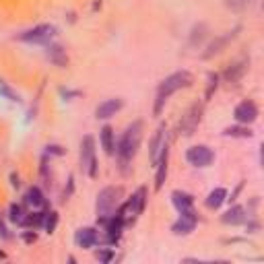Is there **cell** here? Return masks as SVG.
Here are the masks:
<instances>
[{"label": "cell", "instance_id": "20", "mask_svg": "<svg viewBox=\"0 0 264 264\" xmlns=\"http://www.w3.org/2000/svg\"><path fill=\"white\" fill-rule=\"evenodd\" d=\"M221 221H223L225 225H241V223H245V208L239 206V204L231 206V208L221 217Z\"/></svg>", "mask_w": 264, "mask_h": 264}, {"label": "cell", "instance_id": "24", "mask_svg": "<svg viewBox=\"0 0 264 264\" xmlns=\"http://www.w3.org/2000/svg\"><path fill=\"white\" fill-rule=\"evenodd\" d=\"M25 217H27V210H25L23 204H11V208H9V219H11L13 223L23 225Z\"/></svg>", "mask_w": 264, "mask_h": 264}, {"label": "cell", "instance_id": "12", "mask_svg": "<svg viewBox=\"0 0 264 264\" xmlns=\"http://www.w3.org/2000/svg\"><path fill=\"white\" fill-rule=\"evenodd\" d=\"M75 243L83 250H89V248H93V245L101 243V237H99L97 229H93V227H83V229H79L75 233Z\"/></svg>", "mask_w": 264, "mask_h": 264}, {"label": "cell", "instance_id": "31", "mask_svg": "<svg viewBox=\"0 0 264 264\" xmlns=\"http://www.w3.org/2000/svg\"><path fill=\"white\" fill-rule=\"evenodd\" d=\"M13 186L19 188V175H15V173H13Z\"/></svg>", "mask_w": 264, "mask_h": 264}, {"label": "cell", "instance_id": "13", "mask_svg": "<svg viewBox=\"0 0 264 264\" xmlns=\"http://www.w3.org/2000/svg\"><path fill=\"white\" fill-rule=\"evenodd\" d=\"M122 108H124V101H122L120 97H114V99H105L97 105V110H95V116L99 120H108L112 116H116Z\"/></svg>", "mask_w": 264, "mask_h": 264}, {"label": "cell", "instance_id": "23", "mask_svg": "<svg viewBox=\"0 0 264 264\" xmlns=\"http://www.w3.org/2000/svg\"><path fill=\"white\" fill-rule=\"evenodd\" d=\"M42 227H44L46 233H54L56 231V227H58V213H56V210H44Z\"/></svg>", "mask_w": 264, "mask_h": 264}, {"label": "cell", "instance_id": "17", "mask_svg": "<svg viewBox=\"0 0 264 264\" xmlns=\"http://www.w3.org/2000/svg\"><path fill=\"white\" fill-rule=\"evenodd\" d=\"M171 202L175 208H178V213H184V210H192L194 198H192V194H188V192L175 190V192H171Z\"/></svg>", "mask_w": 264, "mask_h": 264}, {"label": "cell", "instance_id": "15", "mask_svg": "<svg viewBox=\"0 0 264 264\" xmlns=\"http://www.w3.org/2000/svg\"><path fill=\"white\" fill-rule=\"evenodd\" d=\"M25 204L33 210H48V198L44 196V192L38 186H31L25 192Z\"/></svg>", "mask_w": 264, "mask_h": 264}, {"label": "cell", "instance_id": "4", "mask_svg": "<svg viewBox=\"0 0 264 264\" xmlns=\"http://www.w3.org/2000/svg\"><path fill=\"white\" fill-rule=\"evenodd\" d=\"M145 206H147V188H138L132 194V198H128L122 206H118L116 215H120L124 223H134L143 215Z\"/></svg>", "mask_w": 264, "mask_h": 264}, {"label": "cell", "instance_id": "25", "mask_svg": "<svg viewBox=\"0 0 264 264\" xmlns=\"http://www.w3.org/2000/svg\"><path fill=\"white\" fill-rule=\"evenodd\" d=\"M254 132L245 126V124H239V126H229L225 128V136H233V138H250Z\"/></svg>", "mask_w": 264, "mask_h": 264}, {"label": "cell", "instance_id": "8", "mask_svg": "<svg viewBox=\"0 0 264 264\" xmlns=\"http://www.w3.org/2000/svg\"><path fill=\"white\" fill-rule=\"evenodd\" d=\"M54 33H56V29L52 27V25H38V27H33L29 31L21 33L19 40L27 42V44H50L52 38H54Z\"/></svg>", "mask_w": 264, "mask_h": 264}, {"label": "cell", "instance_id": "11", "mask_svg": "<svg viewBox=\"0 0 264 264\" xmlns=\"http://www.w3.org/2000/svg\"><path fill=\"white\" fill-rule=\"evenodd\" d=\"M167 147H169V143H167V130H165V126H161L159 130L155 132V136L151 138V145H149V159H151L153 165L159 161L161 153H163Z\"/></svg>", "mask_w": 264, "mask_h": 264}, {"label": "cell", "instance_id": "28", "mask_svg": "<svg viewBox=\"0 0 264 264\" xmlns=\"http://www.w3.org/2000/svg\"><path fill=\"white\" fill-rule=\"evenodd\" d=\"M250 3L252 0H227V7L233 9V11H243Z\"/></svg>", "mask_w": 264, "mask_h": 264}, {"label": "cell", "instance_id": "1", "mask_svg": "<svg viewBox=\"0 0 264 264\" xmlns=\"http://www.w3.org/2000/svg\"><path fill=\"white\" fill-rule=\"evenodd\" d=\"M140 140H143V122L136 120L126 128V132L122 134L120 143L116 147V155H118V167L120 171L128 175L130 173V163L134 159V155L140 147Z\"/></svg>", "mask_w": 264, "mask_h": 264}, {"label": "cell", "instance_id": "14", "mask_svg": "<svg viewBox=\"0 0 264 264\" xmlns=\"http://www.w3.org/2000/svg\"><path fill=\"white\" fill-rule=\"evenodd\" d=\"M237 31H239V27H237V29H233V31H229V33H225V35H221V38H217L213 44H208L206 52H202V58H204V60H208V58L217 56L219 52H223V50H225V46L229 44V42L235 38V35H237Z\"/></svg>", "mask_w": 264, "mask_h": 264}, {"label": "cell", "instance_id": "7", "mask_svg": "<svg viewBox=\"0 0 264 264\" xmlns=\"http://www.w3.org/2000/svg\"><path fill=\"white\" fill-rule=\"evenodd\" d=\"M186 161H188L192 167H208L210 163L215 161V153L210 151L208 147H204V145L190 147V149L186 151Z\"/></svg>", "mask_w": 264, "mask_h": 264}, {"label": "cell", "instance_id": "5", "mask_svg": "<svg viewBox=\"0 0 264 264\" xmlns=\"http://www.w3.org/2000/svg\"><path fill=\"white\" fill-rule=\"evenodd\" d=\"M81 169L95 178L97 175V159H95V140L91 134H85L81 140Z\"/></svg>", "mask_w": 264, "mask_h": 264}, {"label": "cell", "instance_id": "32", "mask_svg": "<svg viewBox=\"0 0 264 264\" xmlns=\"http://www.w3.org/2000/svg\"><path fill=\"white\" fill-rule=\"evenodd\" d=\"M5 258H7V254H5V252H0V260H5Z\"/></svg>", "mask_w": 264, "mask_h": 264}, {"label": "cell", "instance_id": "2", "mask_svg": "<svg viewBox=\"0 0 264 264\" xmlns=\"http://www.w3.org/2000/svg\"><path fill=\"white\" fill-rule=\"evenodd\" d=\"M192 83H194V77H192V75L188 73V70H178V73H173V75L165 77V79L159 83V87H157L153 114H155V116H161L165 101H167L175 91L186 89V87H190Z\"/></svg>", "mask_w": 264, "mask_h": 264}, {"label": "cell", "instance_id": "16", "mask_svg": "<svg viewBox=\"0 0 264 264\" xmlns=\"http://www.w3.org/2000/svg\"><path fill=\"white\" fill-rule=\"evenodd\" d=\"M167 163H169V147L161 153L159 161L155 163V167H157V173H155V190H157V192H159V190L163 188V184H165V178H167Z\"/></svg>", "mask_w": 264, "mask_h": 264}, {"label": "cell", "instance_id": "30", "mask_svg": "<svg viewBox=\"0 0 264 264\" xmlns=\"http://www.w3.org/2000/svg\"><path fill=\"white\" fill-rule=\"evenodd\" d=\"M23 239H25L27 243H33L35 239H38V235H35V233H25V235H23Z\"/></svg>", "mask_w": 264, "mask_h": 264}, {"label": "cell", "instance_id": "21", "mask_svg": "<svg viewBox=\"0 0 264 264\" xmlns=\"http://www.w3.org/2000/svg\"><path fill=\"white\" fill-rule=\"evenodd\" d=\"M48 58H50V62H54V64L60 66V68H64V66L68 64L66 50H64L62 46H50V48H48Z\"/></svg>", "mask_w": 264, "mask_h": 264}, {"label": "cell", "instance_id": "6", "mask_svg": "<svg viewBox=\"0 0 264 264\" xmlns=\"http://www.w3.org/2000/svg\"><path fill=\"white\" fill-rule=\"evenodd\" d=\"M202 112H204V105H202V103H192L190 108L186 110V114L182 116V120H180L178 132H180L182 136H192V134H194L196 128L200 126Z\"/></svg>", "mask_w": 264, "mask_h": 264}, {"label": "cell", "instance_id": "19", "mask_svg": "<svg viewBox=\"0 0 264 264\" xmlns=\"http://www.w3.org/2000/svg\"><path fill=\"white\" fill-rule=\"evenodd\" d=\"M99 140H101V149L108 155H114V151H116V134H114L112 126H103L99 130Z\"/></svg>", "mask_w": 264, "mask_h": 264}, {"label": "cell", "instance_id": "9", "mask_svg": "<svg viewBox=\"0 0 264 264\" xmlns=\"http://www.w3.org/2000/svg\"><path fill=\"white\" fill-rule=\"evenodd\" d=\"M233 118H235L237 124H245V126L252 124V122H256V118H258V108H256V103L250 101V99H245V101L237 103L235 110H233Z\"/></svg>", "mask_w": 264, "mask_h": 264}, {"label": "cell", "instance_id": "3", "mask_svg": "<svg viewBox=\"0 0 264 264\" xmlns=\"http://www.w3.org/2000/svg\"><path fill=\"white\" fill-rule=\"evenodd\" d=\"M122 198H124V188L122 186H108L103 188L99 194H97V219L99 221H105L110 219L112 215H116L118 206L122 204Z\"/></svg>", "mask_w": 264, "mask_h": 264}, {"label": "cell", "instance_id": "27", "mask_svg": "<svg viewBox=\"0 0 264 264\" xmlns=\"http://www.w3.org/2000/svg\"><path fill=\"white\" fill-rule=\"evenodd\" d=\"M0 95H3L5 99H9V101H19V93L13 91L5 81H0Z\"/></svg>", "mask_w": 264, "mask_h": 264}, {"label": "cell", "instance_id": "26", "mask_svg": "<svg viewBox=\"0 0 264 264\" xmlns=\"http://www.w3.org/2000/svg\"><path fill=\"white\" fill-rule=\"evenodd\" d=\"M206 91H204V101H208L210 97H213V93L217 91L219 87V75L217 73H208V79H206Z\"/></svg>", "mask_w": 264, "mask_h": 264}, {"label": "cell", "instance_id": "29", "mask_svg": "<svg viewBox=\"0 0 264 264\" xmlns=\"http://www.w3.org/2000/svg\"><path fill=\"white\" fill-rule=\"evenodd\" d=\"M97 258H99L101 262H110V260L114 258V252H112V250H99V252H97Z\"/></svg>", "mask_w": 264, "mask_h": 264}, {"label": "cell", "instance_id": "18", "mask_svg": "<svg viewBox=\"0 0 264 264\" xmlns=\"http://www.w3.org/2000/svg\"><path fill=\"white\" fill-rule=\"evenodd\" d=\"M245 70H248V62H235L231 64L229 68L225 70V83H229V85H237L241 81V77L245 75Z\"/></svg>", "mask_w": 264, "mask_h": 264}, {"label": "cell", "instance_id": "22", "mask_svg": "<svg viewBox=\"0 0 264 264\" xmlns=\"http://www.w3.org/2000/svg\"><path fill=\"white\" fill-rule=\"evenodd\" d=\"M225 200H227V190H225V188H215V190L208 192V196H206V206L213 208V210H217Z\"/></svg>", "mask_w": 264, "mask_h": 264}, {"label": "cell", "instance_id": "10", "mask_svg": "<svg viewBox=\"0 0 264 264\" xmlns=\"http://www.w3.org/2000/svg\"><path fill=\"white\" fill-rule=\"evenodd\" d=\"M196 223H198V217L194 213V208H192V210H184V213H180V219L171 225V231L175 235H188V233L194 231Z\"/></svg>", "mask_w": 264, "mask_h": 264}]
</instances>
